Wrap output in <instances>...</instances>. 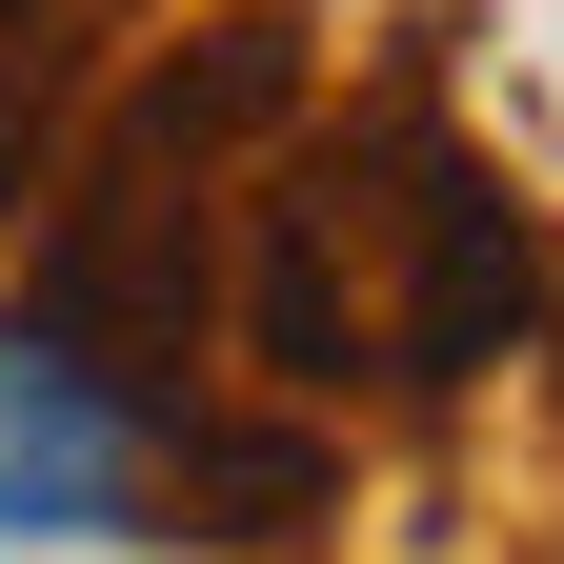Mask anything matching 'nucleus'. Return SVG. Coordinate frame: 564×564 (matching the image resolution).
Segmentation results:
<instances>
[{"label": "nucleus", "mask_w": 564, "mask_h": 564, "mask_svg": "<svg viewBox=\"0 0 564 564\" xmlns=\"http://www.w3.org/2000/svg\"><path fill=\"white\" fill-rule=\"evenodd\" d=\"M0 544H162V423L0 303Z\"/></svg>", "instance_id": "obj_1"}, {"label": "nucleus", "mask_w": 564, "mask_h": 564, "mask_svg": "<svg viewBox=\"0 0 564 564\" xmlns=\"http://www.w3.org/2000/svg\"><path fill=\"white\" fill-rule=\"evenodd\" d=\"M303 524H343L323 423H223V403L162 423V544H303Z\"/></svg>", "instance_id": "obj_2"}, {"label": "nucleus", "mask_w": 564, "mask_h": 564, "mask_svg": "<svg viewBox=\"0 0 564 564\" xmlns=\"http://www.w3.org/2000/svg\"><path fill=\"white\" fill-rule=\"evenodd\" d=\"M0 121H21V101H0Z\"/></svg>", "instance_id": "obj_3"}]
</instances>
